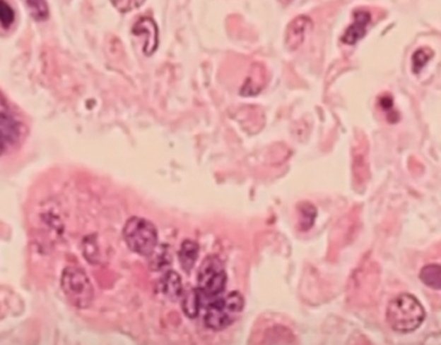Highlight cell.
<instances>
[{"label": "cell", "mask_w": 441, "mask_h": 345, "mask_svg": "<svg viewBox=\"0 0 441 345\" xmlns=\"http://www.w3.org/2000/svg\"><path fill=\"white\" fill-rule=\"evenodd\" d=\"M426 320V309L413 294L403 293L391 299L386 308V321L391 330L411 334L418 330Z\"/></svg>", "instance_id": "cell-1"}, {"label": "cell", "mask_w": 441, "mask_h": 345, "mask_svg": "<svg viewBox=\"0 0 441 345\" xmlns=\"http://www.w3.org/2000/svg\"><path fill=\"white\" fill-rule=\"evenodd\" d=\"M243 309L244 298L240 293L222 295L208 304L204 322L212 330H225L240 317Z\"/></svg>", "instance_id": "cell-2"}, {"label": "cell", "mask_w": 441, "mask_h": 345, "mask_svg": "<svg viewBox=\"0 0 441 345\" xmlns=\"http://www.w3.org/2000/svg\"><path fill=\"white\" fill-rule=\"evenodd\" d=\"M123 237L127 246L142 257L153 255L159 243L158 229L154 223L141 217H132L127 221L123 228Z\"/></svg>", "instance_id": "cell-3"}, {"label": "cell", "mask_w": 441, "mask_h": 345, "mask_svg": "<svg viewBox=\"0 0 441 345\" xmlns=\"http://www.w3.org/2000/svg\"><path fill=\"white\" fill-rule=\"evenodd\" d=\"M228 282L226 271L220 259L216 255L206 257L200 265L198 273V290L201 303L213 301L225 293Z\"/></svg>", "instance_id": "cell-4"}, {"label": "cell", "mask_w": 441, "mask_h": 345, "mask_svg": "<svg viewBox=\"0 0 441 345\" xmlns=\"http://www.w3.org/2000/svg\"><path fill=\"white\" fill-rule=\"evenodd\" d=\"M61 287L76 308H87L93 301V286L87 273L79 267H66L61 276Z\"/></svg>", "instance_id": "cell-5"}, {"label": "cell", "mask_w": 441, "mask_h": 345, "mask_svg": "<svg viewBox=\"0 0 441 345\" xmlns=\"http://www.w3.org/2000/svg\"><path fill=\"white\" fill-rule=\"evenodd\" d=\"M25 131L23 121L8 112H0V156L17 147L23 140Z\"/></svg>", "instance_id": "cell-6"}, {"label": "cell", "mask_w": 441, "mask_h": 345, "mask_svg": "<svg viewBox=\"0 0 441 345\" xmlns=\"http://www.w3.org/2000/svg\"><path fill=\"white\" fill-rule=\"evenodd\" d=\"M314 23L307 16H298L288 25L286 31V47L289 51H297L307 37Z\"/></svg>", "instance_id": "cell-7"}, {"label": "cell", "mask_w": 441, "mask_h": 345, "mask_svg": "<svg viewBox=\"0 0 441 345\" xmlns=\"http://www.w3.org/2000/svg\"><path fill=\"white\" fill-rule=\"evenodd\" d=\"M133 34L143 37V53L146 56L154 54L159 45V30L151 17H142L134 23Z\"/></svg>", "instance_id": "cell-8"}, {"label": "cell", "mask_w": 441, "mask_h": 345, "mask_svg": "<svg viewBox=\"0 0 441 345\" xmlns=\"http://www.w3.org/2000/svg\"><path fill=\"white\" fill-rule=\"evenodd\" d=\"M370 20H372V16L368 11H364V9L356 11L353 15V23L348 26V29L346 30L342 37V42L346 44H355L356 42H359L361 37L365 35Z\"/></svg>", "instance_id": "cell-9"}, {"label": "cell", "mask_w": 441, "mask_h": 345, "mask_svg": "<svg viewBox=\"0 0 441 345\" xmlns=\"http://www.w3.org/2000/svg\"><path fill=\"white\" fill-rule=\"evenodd\" d=\"M199 245L194 240H184L178 251V259L184 272H192L198 260Z\"/></svg>", "instance_id": "cell-10"}, {"label": "cell", "mask_w": 441, "mask_h": 345, "mask_svg": "<svg viewBox=\"0 0 441 345\" xmlns=\"http://www.w3.org/2000/svg\"><path fill=\"white\" fill-rule=\"evenodd\" d=\"M162 287L164 294L170 298V301H178L184 295L182 279L176 272L170 271L164 274L162 279Z\"/></svg>", "instance_id": "cell-11"}, {"label": "cell", "mask_w": 441, "mask_h": 345, "mask_svg": "<svg viewBox=\"0 0 441 345\" xmlns=\"http://www.w3.org/2000/svg\"><path fill=\"white\" fill-rule=\"evenodd\" d=\"M419 279L425 286L441 291V265H426L419 271Z\"/></svg>", "instance_id": "cell-12"}, {"label": "cell", "mask_w": 441, "mask_h": 345, "mask_svg": "<svg viewBox=\"0 0 441 345\" xmlns=\"http://www.w3.org/2000/svg\"><path fill=\"white\" fill-rule=\"evenodd\" d=\"M201 308V299L196 289H192L189 293L182 295V309L184 315L190 318L198 316Z\"/></svg>", "instance_id": "cell-13"}, {"label": "cell", "mask_w": 441, "mask_h": 345, "mask_svg": "<svg viewBox=\"0 0 441 345\" xmlns=\"http://www.w3.org/2000/svg\"><path fill=\"white\" fill-rule=\"evenodd\" d=\"M434 56V52L428 48H419L418 51L413 54V71L414 74H418L419 71L426 66L427 62Z\"/></svg>", "instance_id": "cell-14"}, {"label": "cell", "mask_w": 441, "mask_h": 345, "mask_svg": "<svg viewBox=\"0 0 441 345\" xmlns=\"http://www.w3.org/2000/svg\"><path fill=\"white\" fill-rule=\"evenodd\" d=\"M13 21H15V12L12 7L6 1H0V25L4 29H8L12 26Z\"/></svg>", "instance_id": "cell-15"}, {"label": "cell", "mask_w": 441, "mask_h": 345, "mask_svg": "<svg viewBox=\"0 0 441 345\" xmlns=\"http://www.w3.org/2000/svg\"><path fill=\"white\" fill-rule=\"evenodd\" d=\"M28 6L35 20H45L48 17V7L45 1H28Z\"/></svg>", "instance_id": "cell-16"}, {"label": "cell", "mask_w": 441, "mask_h": 345, "mask_svg": "<svg viewBox=\"0 0 441 345\" xmlns=\"http://www.w3.org/2000/svg\"><path fill=\"white\" fill-rule=\"evenodd\" d=\"M380 104H381L383 111H392V106H394L392 97L389 96V95L381 97V98H380Z\"/></svg>", "instance_id": "cell-17"}]
</instances>
